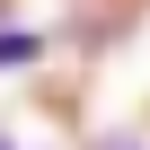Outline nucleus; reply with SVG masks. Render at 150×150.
Segmentation results:
<instances>
[{"label": "nucleus", "mask_w": 150, "mask_h": 150, "mask_svg": "<svg viewBox=\"0 0 150 150\" xmlns=\"http://www.w3.org/2000/svg\"><path fill=\"white\" fill-rule=\"evenodd\" d=\"M35 53V35H0V62H27Z\"/></svg>", "instance_id": "obj_1"}, {"label": "nucleus", "mask_w": 150, "mask_h": 150, "mask_svg": "<svg viewBox=\"0 0 150 150\" xmlns=\"http://www.w3.org/2000/svg\"><path fill=\"white\" fill-rule=\"evenodd\" d=\"M0 150H18V141H9V132H0Z\"/></svg>", "instance_id": "obj_2"}]
</instances>
